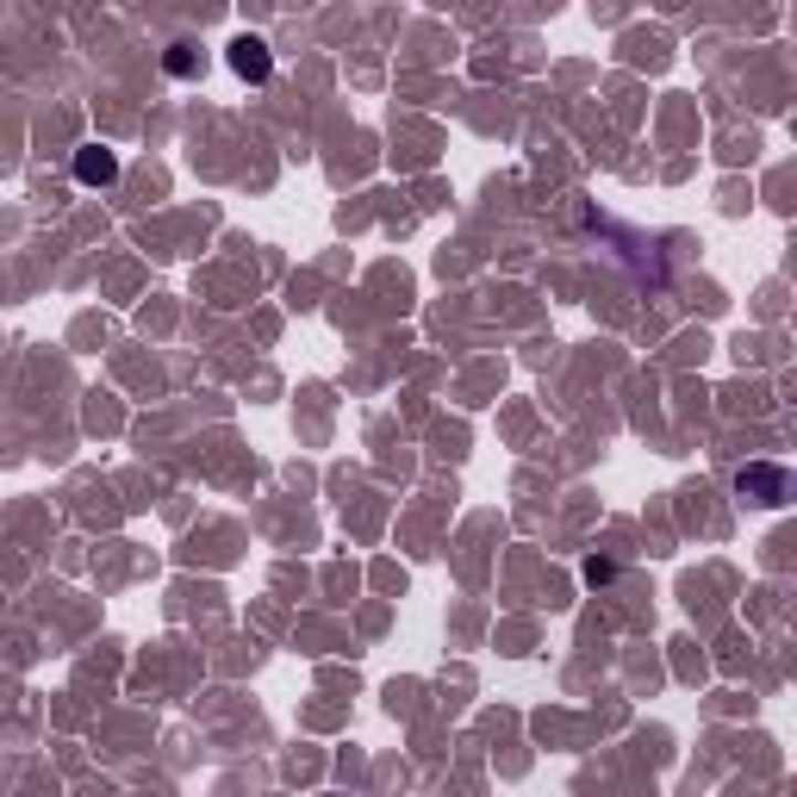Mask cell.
I'll return each instance as SVG.
<instances>
[{"instance_id": "obj_1", "label": "cell", "mask_w": 797, "mask_h": 797, "mask_svg": "<svg viewBox=\"0 0 797 797\" xmlns=\"http://www.w3.org/2000/svg\"><path fill=\"white\" fill-rule=\"evenodd\" d=\"M231 70H237L243 82H268L275 56H268V44H262V38H237V44H231Z\"/></svg>"}, {"instance_id": "obj_2", "label": "cell", "mask_w": 797, "mask_h": 797, "mask_svg": "<svg viewBox=\"0 0 797 797\" xmlns=\"http://www.w3.org/2000/svg\"><path fill=\"white\" fill-rule=\"evenodd\" d=\"M75 174H82L87 188H106V181L119 174V162H113V150H82V157H75Z\"/></svg>"}]
</instances>
